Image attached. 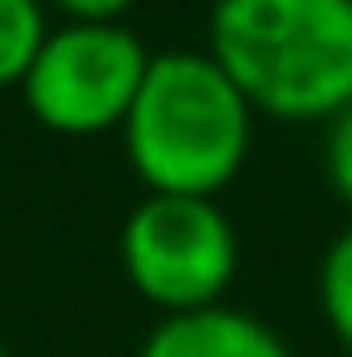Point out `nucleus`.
Listing matches in <instances>:
<instances>
[{
    "mask_svg": "<svg viewBox=\"0 0 352 357\" xmlns=\"http://www.w3.org/2000/svg\"><path fill=\"white\" fill-rule=\"evenodd\" d=\"M316 305H321V321H326V331H332V342L352 357V218L332 233V243L321 249Z\"/></svg>",
    "mask_w": 352,
    "mask_h": 357,
    "instance_id": "obj_6",
    "label": "nucleus"
},
{
    "mask_svg": "<svg viewBox=\"0 0 352 357\" xmlns=\"http://www.w3.org/2000/svg\"><path fill=\"white\" fill-rule=\"evenodd\" d=\"M42 6L63 21H125L140 0H42Z\"/></svg>",
    "mask_w": 352,
    "mask_h": 357,
    "instance_id": "obj_9",
    "label": "nucleus"
},
{
    "mask_svg": "<svg viewBox=\"0 0 352 357\" xmlns=\"http://www.w3.org/2000/svg\"><path fill=\"white\" fill-rule=\"evenodd\" d=\"M145 68L151 47L130 21H57L16 93L47 135L99 140L125 130Z\"/></svg>",
    "mask_w": 352,
    "mask_h": 357,
    "instance_id": "obj_4",
    "label": "nucleus"
},
{
    "mask_svg": "<svg viewBox=\"0 0 352 357\" xmlns=\"http://www.w3.org/2000/svg\"><path fill=\"white\" fill-rule=\"evenodd\" d=\"M208 52L259 119L326 125L352 104V0H213Z\"/></svg>",
    "mask_w": 352,
    "mask_h": 357,
    "instance_id": "obj_2",
    "label": "nucleus"
},
{
    "mask_svg": "<svg viewBox=\"0 0 352 357\" xmlns=\"http://www.w3.org/2000/svg\"><path fill=\"white\" fill-rule=\"evenodd\" d=\"M119 269L155 316L223 305L244 269V238L223 197L145 192L119 223Z\"/></svg>",
    "mask_w": 352,
    "mask_h": 357,
    "instance_id": "obj_3",
    "label": "nucleus"
},
{
    "mask_svg": "<svg viewBox=\"0 0 352 357\" xmlns=\"http://www.w3.org/2000/svg\"><path fill=\"white\" fill-rule=\"evenodd\" d=\"M47 31H52V10L42 0H0V89H21Z\"/></svg>",
    "mask_w": 352,
    "mask_h": 357,
    "instance_id": "obj_7",
    "label": "nucleus"
},
{
    "mask_svg": "<svg viewBox=\"0 0 352 357\" xmlns=\"http://www.w3.org/2000/svg\"><path fill=\"white\" fill-rule=\"evenodd\" d=\"M321 176H326V192L352 218V104H342L321 125Z\"/></svg>",
    "mask_w": 352,
    "mask_h": 357,
    "instance_id": "obj_8",
    "label": "nucleus"
},
{
    "mask_svg": "<svg viewBox=\"0 0 352 357\" xmlns=\"http://www.w3.org/2000/svg\"><path fill=\"white\" fill-rule=\"evenodd\" d=\"M254 125V104L208 47H171L151 52L119 145L145 192L223 197L249 166Z\"/></svg>",
    "mask_w": 352,
    "mask_h": 357,
    "instance_id": "obj_1",
    "label": "nucleus"
},
{
    "mask_svg": "<svg viewBox=\"0 0 352 357\" xmlns=\"http://www.w3.org/2000/svg\"><path fill=\"white\" fill-rule=\"evenodd\" d=\"M0 357H10V352H6V347H0Z\"/></svg>",
    "mask_w": 352,
    "mask_h": 357,
    "instance_id": "obj_10",
    "label": "nucleus"
},
{
    "mask_svg": "<svg viewBox=\"0 0 352 357\" xmlns=\"http://www.w3.org/2000/svg\"><path fill=\"white\" fill-rule=\"evenodd\" d=\"M135 357H296V352L264 316L223 301L187 316H155Z\"/></svg>",
    "mask_w": 352,
    "mask_h": 357,
    "instance_id": "obj_5",
    "label": "nucleus"
}]
</instances>
